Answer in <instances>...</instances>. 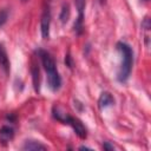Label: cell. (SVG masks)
Instances as JSON below:
<instances>
[{"instance_id": "obj_1", "label": "cell", "mask_w": 151, "mask_h": 151, "mask_svg": "<svg viewBox=\"0 0 151 151\" xmlns=\"http://www.w3.org/2000/svg\"><path fill=\"white\" fill-rule=\"evenodd\" d=\"M39 57H40L41 64L46 71L47 83H48L50 88L52 91H58L61 86V78H60L59 72L57 70V65H55L54 59L52 58V55L48 52L42 51V50L39 51Z\"/></svg>"}, {"instance_id": "obj_2", "label": "cell", "mask_w": 151, "mask_h": 151, "mask_svg": "<svg viewBox=\"0 0 151 151\" xmlns=\"http://www.w3.org/2000/svg\"><path fill=\"white\" fill-rule=\"evenodd\" d=\"M117 50L122 57L120 68L118 72V79L120 81H125L131 73L132 63H133V52H132V48L130 47V45H127L126 42H123V41L117 44Z\"/></svg>"}, {"instance_id": "obj_3", "label": "cell", "mask_w": 151, "mask_h": 151, "mask_svg": "<svg viewBox=\"0 0 151 151\" xmlns=\"http://www.w3.org/2000/svg\"><path fill=\"white\" fill-rule=\"evenodd\" d=\"M53 116H54L58 120L63 122L64 124H68V125L73 129V131L76 132V134H77L79 138H83V139L86 138V136H87L86 127L84 126V124H83L78 118H74V117L68 116L67 113L60 111L58 107H54V110H53Z\"/></svg>"}, {"instance_id": "obj_4", "label": "cell", "mask_w": 151, "mask_h": 151, "mask_svg": "<svg viewBox=\"0 0 151 151\" xmlns=\"http://www.w3.org/2000/svg\"><path fill=\"white\" fill-rule=\"evenodd\" d=\"M50 26H51V12L47 6L44 8L40 19V31H41V37L44 39H47L50 37Z\"/></svg>"}, {"instance_id": "obj_5", "label": "cell", "mask_w": 151, "mask_h": 151, "mask_svg": "<svg viewBox=\"0 0 151 151\" xmlns=\"http://www.w3.org/2000/svg\"><path fill=\"white\" fill-rule=\"evenodd\" d=\"M76 6H77V9H78V13H79V17H78V20L74 22V31L80 34L81 31H83V18H84V7H85V0H76Z\"/></svg>"}, {"instance_id": "obj_6", "label": "cell", "mask_w": 151, "mask_h": 151, "mask_svg": "<svg viewBox=\"0 0 151 151\" xmlns=\"http://www.w3.org/2000/svg\"><path fill=\"white\" fill-rule=\"evenodd\" d=\"M13 136H14V130L12 126L4 125L0 127V142L2 144H7L8 142H11L13 139Z\"/></svg>"}, {"instance_id": "obj_7", "label": "cell", "mask_w": 151, "mask_h": 151, "mask_svg": "<svg viewBox=\"0 0 151 151\" xmlns=\"http://www.w3.org/2000/svg\"><path fill=\"white\" fill-rule=\"evenodd\" d=\"M114 103V99L113 97L109 93V92H103L99 97V100H98V106L99 109H105L107 106H111L112 104Z\"/></svg>"}, {"instance_id": "obj_8", "label": "cell", "mask_w": 151, "mask_h": 151, "mask_svg": "<svg viewBox=\"0 0 151 151\" xmlns=\"http://www.w3.org/2000/svg\"><path fill=\"white\" fill-rule=\"evenodd\" d=\"M0 66L6 73H8V71H9V60H8L7 52H6L2 44H0Z\"/></svg>"}, {"instance_id": "obj_9", "label": "cell", "mask_w": 151, "mask_h": 151, "mask_svg": "<svg viewBox=\"0 0 151 151\" xmlns=\"http://www.w3.org/2000/svg\"><path fill=\"white\" fill-rule=\"evenodd\" d=\"M47 147L41 144L40 142L37 140H26L25 144L22 145V150H27V151H35V150H46Z\"/></svg>"}, {"instance_id": "obj_10", "label": "cell", "mask_w": 151, "mask_h": 151, "mask_svg": "<svg viewBox=\"0 0 151 151\" xmlns=\"http://www.w3.org/2000/svg\"><path fill=\"white\" fill-rule=\"evenodd\" d=\"M32 79H33V86L35 92H39L40 90V72L37 64L32 65Z\"/></svg>"}, {"instance_id": "obj_11", "label": "cell", "mask_w": 151, "mask_h": 151, "mask_svg": "<svg viewBox=\"0 0 151 151\" xmlns=\"http://www.w3.org/2000/svg\"><path fill=\"white\" fill-rule=\"evenodd\" d=\"M68 17H70V7L68 5H64L63 8H61V13H60V20L63 22H66L68 20Z\"/></svg>"}, {"instance_id": "obj_12", "label": "cell", "mask_w": 151, "mask_h": 151, "mask_svg": "<svg viewBox=\"0 0 151 151\" xmlns=\"http://www.w3.org/2000/svg\"><path fill=\"white\" fill-rule=\"evenodd\" d=\"M7 18H8V12H7V9L0 11V27L7 21Z\"/></svg>"}, {"instance_id": "obj_13", "label": "cell", "mask_w": 151, "mask_h": 151, "mask_svg": "<svg viewBox=\"0 0 151 151\" xmlns=\"http://www.w3.org/2000/svg\"><path fill=\"white\" fill-rule=\"evenodd\" d=\"M103 147H104V149H106V150H113V146H112V145H110L109 143H104Z\"/></svg>"}, {"instance_id": "obj_14", "label": "cell", "mask_w": 151, "mask_h": 151, "mask_svg": "<svg viewBox=\"0 0 151 151\" xmlns=\"http://www.w3.org/2000/svg\"><path fill=\"white\" fill-rule=\"evenodd\" d=\"M99 1H100V4H104L105 2V0H99Z\"/></svg>"}, {"instance_id": "obj_15", "label": "cell", "mask_w": 151, "mask_h": 151, "mask_svg": "<svg viewBox=\"0 0 151 151\" xmlns=\"http://www.w3.org/2000/svg\"><path fill=\"white\" fill-rule=\"evenodd\" d=\"M22 1H24V2H25V1H27V0H22Z\"/></svg>"}, {"instance_id": "obj_16", "label": "cell", "mask_w": 151, "mask_h": 151, "mask_svg": "<svg viewBox=\"0 0 151 151\" xmlns=\"http://www.w3.org/2000/svg\"><path fill=\"white\" fill-rule=\"evenodd\" d=\"M143 1H147V0H143Z\"/></svg>"}]
</instances>
